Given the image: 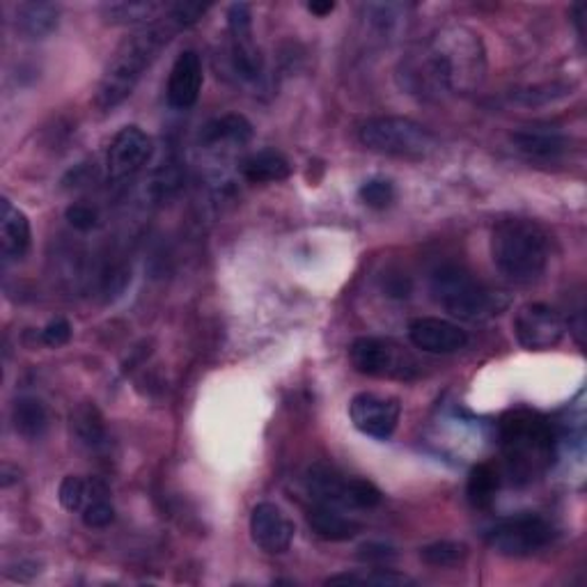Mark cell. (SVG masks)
I'll return each mask as SVG.
<instances>
[{
  "label": "cell",
  "instance_id": "cell-1",
  "mask_svg": "<svg viewBox=\"0 0 587 587\" xmlns=\"http://www.w3.org/2000/svg\"><path fill=\"white\" fill-rule=\"evenodd\" d=\"M209 12V5L202 3H175L159 21L143 26L131 37H127L108 60L106 72L99 81L95 104L99 110H113L120 106L145 77L148 69L154 64L159 54L166 49L173 37L181 31L198 23Z\"/></svg>",
  "mask_w": 587,
  "mask_h": 587
},
{
  "label": "cell",
  "instance_id": "cell-2",
  "mask_svg": "<svg viewBox=\"0 0 587 587\" xmlns=\"http://www.w3.org/2000/svg\"><path fill=\"white\" fill-rule=\"evenodd\" d=\"M486 74V51L478 33L463 26L441 31L415 60L411 77L427 92H455L468 95Z\"/></svg>",
  "mask_w": 587,
  "mask_h": 587
},
{
  "label": "cell",
  "instance_id": "cell-3",
  "mask_svg": "<svg viewBox=\"0 0 587 587\" xmlns=\"http://www.w3.org/2000/svg\"><path fill=\"white\" fill-rule=\"evenodd\" d=\"M501 448L507 473L516 484H528L542 476L555 455L551 422L532 411H512L501 420Z\"/></svg>",
  "mask_w": 587,
  "mask_h": 587
},
{
  "label": "cell",
  "instance_id": "cell-4",
  "mask_svg": "<svg viewBox=\"0 0 587 587\" xmlns=\"http://www.w3.org/2000/svg\"><path fill=\"white\" fill-rule=\"evenodd\" d=\"M491 257L512 283H537L549 267V237L528 219L501 221L491 232Z\"/></svg>",
  "mask_w": 587,
  "mask_h": 587
},
{
  "label": "cell",
  "instance_id": "cell-5",
  "mask_svg": "<svg viewBox=\"0 0 587 587\" xmlns=\"http://www.w3.org/2000/svg\"><path fill=\"white\" fill-rule=\"evenodd\" d=\"M432 296L445 313L466 321H482L505 308L496 292L459 265H443L432 273Z\"/></svg>",
  "mask_w": 587,
  "mask_h": 587
},
{
  "label": "cell",
  "instance_id": "cell-6",
  "mask_svg": "<svg viewBox=\"0 0 587 587\" xmlns=\"http://www.w3.org/2000/svg\"><path fill=\"white\" fill-rule=\"evenodd\" d=\"M361 145L384 156L422 161L438 150V138L409 117H372L359 129Z\"/></svg>",
  "mask_w": 587,
  "mask_h": 587
},
{
  "label": "cell",
  "instance_id": "cell-7",
  "mask_svg": "<svg viewBox=\"0 0 587 587\" xmlns=\"http://www.w3.org/2000/svg\"><path fill=\"white\" fill-rule=\"evenodd\" d=\"M349 361L359 374L374 379L411 381L420 374L411 351L390 338H356L349 347Z\"/></svg>",
  "mask_w": 587,
  "mask_h": 587
},
{
  "label": "cell",
  "instance_id": "cell-8",
  "mask_svg": "<svg viewBox=\"0 0 587 587\" xmlns=\"http://www.w3.org/2000/svg\"><path fill=\"white\" fill-rule=\"evenodd\" d=\"M313 498L340 509H372L381 503V491L369 480L347 478L328 466H315L308 473Z\"/></svg>",
  "mask_w": 587,
  "mask_h": 587
},
{
  "label": "cell",
  "instance_id": "cell-9",
  "mask_svg": "<svg viewBox=\"0 0 587 587\" xmlns=\"http://www.w3.org/2000/svg\"><path fill=\"white\" fill-rule=\"evenodd\" d=\"M553 526L537 514H519L501 521L486 535V544L507 557H528L553 542Z\"/></svg>",
  "mask_w": 587,
  "mask_h": 587
},
{
  "label": "cell",
  "instance_id": "cell-10",
  "mask_svg": "<svg viewBox=\"0 0 587 587\" xmlns=\"http://www.w3.org/2000/svg\"><path fill=\"white\" fill-rule=\"evenodd\" d=\"M402 415V404L397 397H384L377 392H359L349 402V418L354 427L377 441H388Z\"/></svg>",
  "mask_w": 587,
  "mask_h": 587
},
{
  "label": "cell",
  "instance_id": "cell-11",
  "mask_svg": "<svg viewBox=\"0 0 587 587\" xmlns=\"http://www.w3.org/2000/svg\"><path fill=\"white\" fill-rule=\"evenodd\" d=\"M567 326L547 303H528L516 313L514 336L528 351H547L565 338Z\"/></svg>",
  "mask_w": 587,
  "mask_h": 587
},
{
  "label": "cell",
  "instance_id": "cell-12",
  "mask_svg": "<svg viewBox=\"0 0 587 587\" xmlns=\"http://www.w3.org/2000/svg\"><path fill=\"white\" fill-rule=\"evenodd\" d=\"M154 150L152 138L136 125H129L115 133L106 156L108 177L113 181H122L143 171Z\"/></svg>",
  "mask_w": 587,
  "mask_h": 587
},
{
  "label": "cell",
  "instance_id": "cell-13",
  "mask_svg": "<svg viewBox=\"0 0 587 587\" xmlns=\"http://www.w3.org/2000/svg\"><path fill=\"white\" fill-rule=\"evenodd\" d=\"M227 28L232 37V64L242 79L262 74V56L253 42V12L246 3H234L227 10Z\"/></svg>",
  "mask_w": 587,
  "mask_h": 587
},
{
  "label": "cell",
  "instance_id": "cell-14",
  "mask_svg": "<svg viewBox=\"0 0 587 587\" xmlns=\"http://www.w3.org/2000/svg\"><path fill=\"white\" fill-rule=\"evenodd\" d=\"M294 521L275 503H260L250 512V537L257 549L278 555L294 542Z\"/></svg>",
  "mask_w": 587,
  "mask_h": 587
},
{
  "label": "cell",
  "instance_id": "cell-15",
  "mask_svg": "<svg viewBox=\"0 0 587 587\" xmlns=\"http://www.w3.org/2000/svg\"><path fill=\"white\" fill-rule=\"evenodd\" d=\"M409 340L425 354H457L466 349L468 333L448 319L418 317L409 324Z\"/></svg>",
  "mask_w": 587,
  "mask_h": 587
},
{
  "label": "cell",
  "instance_id": "cell-16",
  "mask_svg": "<svg viewBox=\"0 0 587 587\" xmlns=\"http://www.w3.org/2000/svg\"><path fill=\"white\" fill-rule=\"evenodd\" d=\"M512 145L528 161L551 163V161H557L570 152V138L562 133L557 127L535 125V127H524L519 131H514Z\"/></svg>",
  "mask_w": 587,
  "mask_h": 587
},
{
  "label": "cell",
  "instance_id": "cell-17",
  "mask_svg": "<svg viewBox=\"0 0 587 587\" xmlns=\"http://www.w3.org/2000/svg\"><path fill=\"white\" fill-rule=\"evenodd\" d=\"M202 81V60L198 51L179 54L168 79V104L177 110H189L191 106H196Z\"/></svg>",
  "mask_w": 587,
  "mask_h": 587
},
{
  "label": "cell",
  "instance_id": "cell-18",
  "mask_svg": "<svg viewBox=\"0 0 587 587\" xmlns=\"http://www.w3.org/2000/svg\"><path fill=\"white\" fill-rule=\"evenodd\" d=\"M60 8L46 0H31L14 8V28L26 39H46L58 31Z\"/></svg>",
  "mask_w": 587,
  "mask_h": 587
},
{
  "label": "cell",
  "instance_id": "cell-19",
  "mask_svg": "<svg viewBox=\"0 0 587 587\" xmlns=\"http://www.w3.org/2000/svg\"><path fill=\"white\" fill-rule=\"evenodd\" d=\"M31 221L8 198L0 200V248L8 260H21L31 248Z\"/></svg>",
  "mask_w": 587,
  "mask_h": 587
},
{
  "label": "cell",
  "instance_id": "cell-20",
  "mask_svg": "<svg viewBox=\"0 0 587 587\" xmlns=\"http://www.w3.org/2000/svg\"><path fill=\"white\" fill-rule=\"evenodd\" d=\"M305 519H308L313 532L326 539V542H349V539H354L361 532V524L349 519L340 507L333 505L317 503L305 514Z\"/></svg>",
  "mask_w": 587,
  "mask_h": 587
},
{
  "label": "cell",
  "instance_id": "cell-21",
  "mask_svg": "<svg viewBox=\"0 0 587 587\" xmlns=\"http://www.w3.org/2000/svg\"><path fill=\"white\" fill-rule=\"evenodd\" d=\"M171 10L168 3H152V0H122V3H108L102 8V16L110 26H140V23H154Z\"/></svg>",
  "mask_w": 587,
  "mask_h": 587
},
{
  "label": "cell",
  "instance_id": "cell-22",
  "mask_svg": "<svg viewBox=\"0 0 587 587\" xmlns=\"http://www.w3.org/2000/svg\"><path fill=\"white\" fill-rule=\"evenodd\" d=\"M242 175L250 184H271V181H285L292 175V163L285 154L275 150H262L250 154L242 163Z\"/></svg>",
  "mask_w": 587,
  "mask_h": 587
},
{
  "label": "cell",
  "instance_id": "cell-23",
  "mask_svg": "<svg viewBox=\"0 0 587 587\" xmlns=\"http://www.w3.org/2000/svg\"><path fill=\"white\" fill-rule=\"evenodd\" d=\"M250 138H253V125L239 113L216 117V120L207 122L200 131V143L209 148L223 145V143L244 145Z\"/></svg>",
  "mask_w": 587,
  "mask_h": 587
},
{
  "label": "cell",
  "instance_id": "cell-24",
  "mask_svg": "<svg viewBox=\"0 0 587 587\" xmlns=\"http://www.w3.org/2000/svg\"><path fill=\"white\" fill-rule=\"evenodd\" d=\"M14 432L26 441H39L49 430V413L37 397H19L12 407Z\"/></svg>",
  "mask_w": 587,
  "mask_h": 587
},
{
  "label": "cell",
  "instance_id": "cell-25",
  "mask_svg": "<svg viewBox=\"0 0 587 587\" xmlns=\"http://www.w3.org/2000/svg\"><path fill=\"white\" fill-rule=\"evenodd\" d=\"M72 434L90 450H97L106 443V425L95 404H81L72 413Z\"/></svg>",
  "mask_w": 587,
  "mask_h": 587
},
{
  "label": "cell",
  "instance_id": "cell-26",
  "mask_svg": "<svg viewBox=\"0 0 587 587\" xmlns=\"http://www.w3.org/2000/svg\"><path fill=\"white\" fill-rule=\"evenodd\" d=\"M501 486L498 471L493 463H478L471 476H468V501L476 509H489L496 501Z\"/></svg>",
  "mask_w": 587,
  "mask_h": 587
},
{
  "label": "cell",
  "instance_id": "cell-27",
  "mask_svg": "<svg viewBox=\"0 0 587 587\" xmlns=\"http://www.w3.org/2000/svg\"><path fill=\"white\" fill-rule=\"evenodd\" d=\"M326 585H367V587H399V585H413V578L392 572V570H372V572H342L336 576H328Z\"/></svg>",
  "mask_w": 587,
  "mask_h": 587
},
{
  "label": "cell",
  "instance_id": "cell-28",
  "mask_svg": "<svg viewBox=\"0 0 587 587\" xmlns=\"http://www.w3.org/2000/svg\"><path fill=\"white\" fill-rule=\"evenodd\" d=\"M466 557L468 547L463 542H450V539H441V542H432L420 549V560L436 570L459 567Z\"/></svg>",
  "mask_w": 587,
  "mask_h": 587
},
{
  "label": "cell",
  "instance_id": "cell-29",
  "mask_svg": "<svg viewBox=\"0 0 587 587\" xmlns=\"http://www.w3.org/2000/svg\"><path fill=\"white\" fill-rule=\"evenodd\" d=\"M572 85H560V83H551V85H535V87H528V90H519L512 95V102L521 104V106H542V104H549V102H555V99H562L572 95Z\"/></svg>",
  "mask_w": 587,
  "mask_h": 587
},
{
  "label": "cell",
  "instance_id": "cell-30",
  "mask_svg": "<svg viewBox=\"0 0 587 587\" xmlns=\"http://www.w3.org/2000/svg\"><path fill=\"white\" fill-rule=\"evenodd\" d=\"M359 198L369 209H386L395 200V186L388 179H369L359 189Z\"/></svg>",
  "mask_w": 587,
  "mask_h": 587
},
{
  "label": "cell",
  "instance_id": "cell-31",
  "mask_svg": "<svg viewBox=\"0 0 587 587\" xmlns=\"http://www.w3.org/2000/svg\"><path fill=\"white\" fill-rule=\"evenodd\" d=\"M87 484L79 476H67L58 486V501L67 512H79L85 501Z\"/></svg>",
  "mask_w": 587,
  "mask_h": 587
},
{
  "label": "cell",
  "instance_id": "cell-32",
  "mask_svg": "<svg viewBox=\"0 0 587 587\" xmlns=\"http://www.w3.org/2000/svg\"><path fill=\"white\" fill-rule=\"evenodd\" d=\"M113 521H115V509H113V505H110L106 498H102V496H97L95 501H92V503L83 509V524H85L87 528H92V530H104V528H108Z\"/></svg>",
  "mask_w": 587,
  "mask_h": 587
},
{
  "label": "cell",
  "instance_id": "cell-33",
  "mask_svg": "<svg viewBox=\"0 0 587 587\" xmlns=\"http://www.w3.org/2000/svg\"><path fill=\"white\" fill-rule=\"evenodd\" d=\"M69 340H72V324L67 319H54L42 328V342L51 349L64 347Z\"/></svg>",
  "mask_w": 587,
  "mask_h": 587
},
{
  "label": "cell",
  "instance_id": "cell-34",
  "mask_svg": "<svg viewBox=\"0 0 587 587\" xmlns=\"http://www.w3.org/2000/svg\"><path fill=\"white\" fill-rule=\"evenodd\" d=\"M64 219L69 221V225H72L79 232H87L92 227H97V223H99L97 211L92 209V207H87V204H72V207H67Z\"/></svg>",
  "mask_w": 587,
  "mask_h": 587
},
{
  "label": "cell",
  "instance_id": "cell-35",
  "mask_svg": "<svg viewBox=\"0 0 587 587\" xmlns=\"http://www.w3.org/2000/svg\"><path fill=\"white\" fill-rule=\"evenodd\" d=\"M395 551L386 544H367L361 549V557L372 562V565H386V562L395 560Z\"/></svg>",
  "mask_w": 587,
  "mask_h": 587
},
{
  "label": "cell",
  "instance_id": "cell-36",
  "mask_svg": "<svg viewBox=\"0 0 587 587\" xmlns=\"http://www.w3.org/2000/svg\"><path fill=\"white\" fill-rule=\"evenodd\" d=\"M308 12L319 16V19H324L331 12H336V3H331V0H324V3H321V0H315V3H308Z\"/></svg>",
  "mask_w": 587,
  "mask_h": 587
}]
</instances>
